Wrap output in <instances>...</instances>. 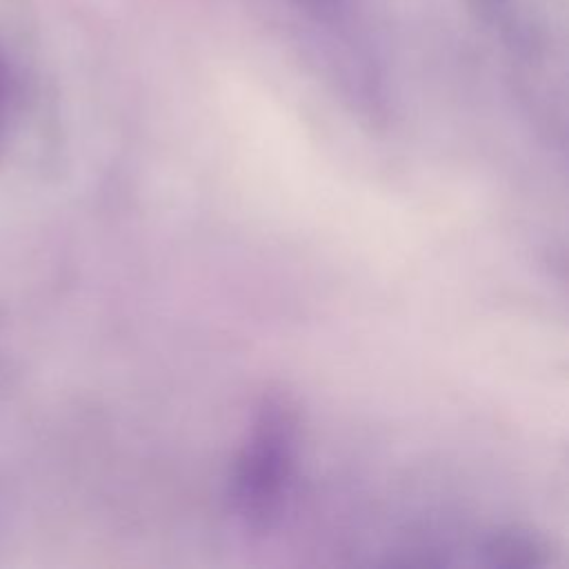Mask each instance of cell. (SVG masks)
Wrapping results in <instances>:
<instances>
[{
    "label": "cell",
    "mask_w": 569,
    "mask_h": 569,
    "mask_svg": "<svg viewBox=\"0 0 569 569\" xmlns=\"http://www.w3.org/2000/svg\"><path fill=\"white\" fill-rule=\"evenodd\" d=\"M293 420L282 405H267L247 449L238 478V502L247 518L264 520L287 476L291 458Z\"/></svg>",
    "instance_id": "obj_1"
},
{
    "label": "cell",
    "mask_w": 569,
    "mask_h": 569,
    "mask_svg": "<svg viewBox=\"0 0 569 569\" xmlns=\"http://www.w3.org/2000/svg\"><path fill=\"white\" fill-rule=\"evenodd\" d=\"M11 93H13V73H11V67L7 64V60L0 56V120L9 107Z\"/></svg>",
    "instance_id": "obj_2"
}]
</instances>
